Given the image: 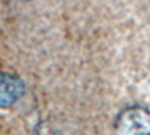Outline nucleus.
Returning <instances> with one entry per match:
<instances>
[{
    "mask_svg": "<svg viewBox=\"0 0 150 135\" xmlns=\"http://www.w3.org/2000/svg\"><path fill=\"white\" fill-rule=\"evenodd\" d=\"M114 135H150V110L143 105L123 108L114 120Z\"/></svg>",
    "mask_w": 150,
    "mask_h": 135,
    "instance_id": "f257e3e1",
    "label": "nucleus"
},
{
    "mask_svg": "<svg viewBox=\"0 0 150 135\" xmlns=\"http://www.w3.org/2000/svg\"><path fill=\"white\" fill-rule=\"evenodd\" d=\"M26 92V83L17 74L0 71V108L14 107Z\"/></svg>",
    "mask_w": 150,
    "mask_h": 135,
    "instance_id": "f03ea898",
    "label": "nucleus"
}]
</instances>
